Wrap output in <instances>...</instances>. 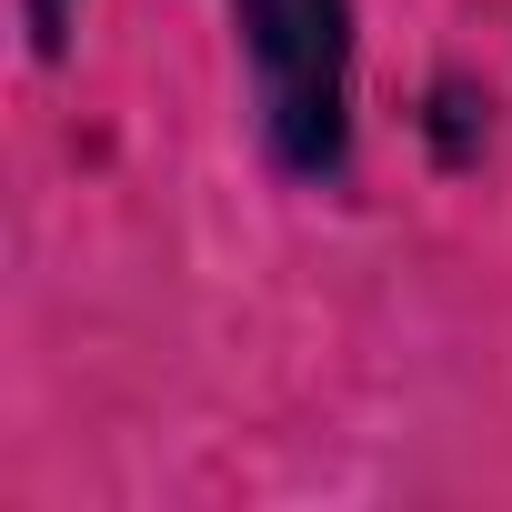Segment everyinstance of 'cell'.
I'll return each mask as SVG.
<instances>
[{
	"mask_svg": "<svg viewBox=\"0 0 512 512\" xmlns=\"http://www.w3.org/2000/svg\"><path fill=\"white\" fill-rule=\"evenodd\" d=\"M262 141L292 181L352 171V0H231Z\"/></svg>",
	"mask_w": 512,
	"mask_h": 512,
	"instance_id": "cell-1",
	"label": "cell"
},
{
	"mask_svg": "<svg viewBox=\"0 0 512 512\" xmlns=\"http://www.w3.org/2000/svg\"><path fill=\"white\" fill-rule=\"evenodd\" d=\"M21 21H31V51H41V61H71V31H81V0H21Z\"/></svg>",
	"mask_w": 512,
	"mask_h": 512,
	"instance_id": "cell-2",
	"label": "cell"
}]
</instances>
